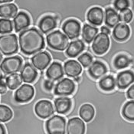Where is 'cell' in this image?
Instances as JSON below:
<instances>
[{"label":"cell","instance_id":"cell-1","mask_svg":"<svg viewBox=\"0 0 134 134\" xmlns=\"http://www.w3.org/2000/svg\"><path fill=\"white\" fill-rule=\"evenodd\" d=\"M19 44L21 52L25 55H32L44 48V38L41 32L35 28L25 29L19 34Z\"/></svg>","mask_w":134,"mask_h":134},{"label":"cell","instance_id":"cell-2","mask_svg":"<svg viewBox=\"0 0 134 134\" xmlns=\"http://www.w3.org/2000/svg\"><path fill=\"white\" fill-rule=\"evenodd\" d=\"M19 50L18 38L15 34H6L0 36V52L6 56L12 55Z\"/></svg>","mask_w":134,"mask_h":134},{"label":"cell","instance_id":"cell-3","mask_svg":"<svg viewBox=\"0 0 134 134\" xmlns=\"http://www.w3.org/2000/svg\"><path fill=\"white\" fill-rule=\"evenodd\" d=\"M46 39L48 45L57 51H64L69 44L68 37L60 31L51 32L47 35Z\"/></svg>","mask_w":134,"mask_h":134},{"label":"cell","instance_id":"cell-4","mask_svg":"<svg viewBox=\"0 0 134 134\" xmlns=\"http://www.w3.org/2000/svg\"><path fill=\"white\" fill-rule=\"evenodd\" d=\"M66 120L59 115H54L45 123V129L48 134H65Z\"/></svg>","mask_w":134,"mask_h":134},{"label":"cell","instance_id":"cell-5","mask_svg":"<svg viewBox=\"0 0 134 134\" xmlns=\"http://www.w3.org/2000/svg\"><path fill=\"white\" fill-rule=\"evenodd\" d=\"M22 59L19 56L5 58L0 64V69L5 74H16L22 67Z\"/></svg>","mask_w":134,"mask_h":134},{"label":"cell","instance_id":"cell-6","mask_svg":"<svg viewBox=\"0 0 134 134\" xmlns=\"http://www.w3.org/2000/svg\"><path fill=\"white\" fill-rule=\"evenodd\" d=\"M110 45L109 36L103 33H99L92 42V50L97 55H103L108 52Z\"/></svg>","mask_w":134,"mask_h":134},{"label":"cell","instance_id":"cell-7","mask_svg":"<svg viewBox=\"0 0 134 134\" xmlns=\"http://www.w3.org/2000/svg\"><path fill=\"white\" fill-rule=\"evenodd\" d=\"M34 88L31 85L23 84L15 91L14 98L19 103H25L29 102L34 97Z\"/></svg>","mask_w":134,"mask_h":134},{"label":"cell","instance_id":"cell-8","mask_svg":"<svg viewBox=\"0 0 134 134\" xmlns=\"http://www.w3.org/2000/svg\"><path fill=\"white\" fill-rule=\"evenodd\" d=\"M75 91V83L69 78L62 79L58 83L55 87L54 92L58 96H69L71 95Z\"/></svg>","mask_w":134,"mask_h":134},{"label":"cell","instance_id":"cell-9","mask_svg":"<svg viewBox=\"0 0 134 134\" xmlns=\"http://www.w3.org/2000/svg\"><path fill=\"white\" fill-rule=\"evenodd\" d=\"M134 83V72L126 70L120 72L116 78V86L120 90H125Z\"/></svg>","mask_w":134,"mask_h":134},{"label":"cell","instance_id":"cell-10","mask_svg":"<svg viewBox=\"0 0 134 134\" xmlns=\"http://www.w3.org/2000/svg\"><path fill=\"white\" fill-rule=\"evenodd\" d=\"M64 35L70 39H75L81 34V24L75 19L67 20L62 26Z\"/></svg>","mask_w":134,"mask_h":134},{"label":"cell","instance_id":"cell-11","mask_svg":"<svg viewBox=\"0 0 134 134\" xmlns=\"http://www.w3.org/2000/svg\"><path fill=\"white\" fill-rule=\"evenodd\" d=\"M35 112L41 119H48L51 117L54 113L52 102L48 100H40L35 106Z\"/></svg>","mask_w":134,"mask_h":134},{"label":"cell","instance_id":"cell-12","mask_svg":"<svg viewBox=\"0 0 134 134\" xmlns=\"http://www.w3.org/2000/svg\"><path fill=\"white\" fill-rule=\"evenodd\" d=\"M67 134H85L86 126L81 118H71L66 126Z\"/></svg>","mask_w":134,"mask_h":134},{"label":"cell","instance_id":"cell-13","mask_svg":"<svg viewBox=\"0 0 134 134\" xmlns=\"http://www.w3.org/2000/svg\"><path fill=\"white\" fill-rule=\"evenodd\" d=\"M51 55L46 52H39L31 58V63L34 68L42 71L44 70L51 63Z\"/></svg>","mask_w":134,"mask_h":134},{"label":"cell","instance_id":"cell-14","mask_svg":"<svg viewBox=\"0 0 134 134\" xmlns=\"http://www.w3.org/2000/svg\"><path fill=\"white\" fill-rule=\"evenodd\" d=\"M107 67L100 61L93 62L88 68V74L94 80L101 79L107 74Z\"/></svg>","mask_w":134,"mask_h":134},{"label":"cell","instance_id":"cell-15","mask_svg":"<svg viewBox=\"0 0 134 134\" xmlns=\"http://www.w3.org/2000/svg\"><path fill=\"white\" fill-rule=\"evenodd\" d=\"M131 34L130 28L125 23H119L114 28L113 37L115 40L120 42L126 41Z\"/></svg>","mask_w":134,"mask_h":134},{"label":"cell","instance_id":"cell-16","mask_svg":"<svg viewBox=\"0 0 134 134\" xmlns=\"http://www.w3.org/2000/svg\"><path fill=\"white\" fill-rule=\"evenodd\" d=\"M13 23L15 31L16 32H19L25 30L30 25L31 21L27 13L24 12H20L17 13V15L14 17Z\"/></svg>","mask_w":134,"mask_h":134},{"label":"cell","instance_id":"cell-17","mask_svg":"<svg viewBox=\"0 0 134 134\" xmlns=\"http://www.w3.org/2000/svg\"><path fill=\"white\" fill-rule=\"evenodd\" d=\"M87 19L93 25L100 26L102 25L104 19L103 9L100 7H93L87 12Z\"/></svg>","mask_w":134,"mask_h":134},{"label":"cell","instance_id":"cell-18","mask_svg":"<svg viewBox=\"0 0 134 134\" xmlns=\"http://www.w3.org/2000/svg\"><path fill=\"white\" fill-rule=\"evenodd\" d=\"M21 78L25 83H33L38 77V72L35 68L29 63H26L21 68Z\"/></svg>","mask_w":134,"mask_h":134},{"label":"cell","instance_id":"cell-19","mask_svg":"<svg viewBox=\"0 0 134 134\" xmlns=\"http://www.w3.org/2000/svg\"><path fill=\"white\" fill-rule=\"evenodd\" d=\"M46 76L52 81L60 80L64 76V69L62 64L58 62H53L46 71Z\"/></svg>","mask_w":134,"mask_h":134},{"label":"cell","instance_id":"cell-20","mask_svg":"<svg viewBox=\"0 0 134 134\" xmlns=\"http://www.w3.org/2000/svg\"><path fill=\"white\" fill-rule=\"evenodd\" d=\"M64 72L68 77L74 78L81 74L82 68L77 62L74 60H70L65 62L64 65Z\"/></svg>","mask_w":134,"mask_h":134},{"label":"cell","instance_id":"cell-21","mask_svg":"<svg viewBox=\"0 0 134 134\" xmlns=\"http://www.w3.org/2000/svg\"><path fill=\"white\" fill-rule=\"evenodd\" d=\"M55 111L59 114H68L72 107V101L68 97H59L54 100Z\"/></svg>","mask_w":134,"mask_h":134},{"label":"cell","instance_id":"cell-22","mask_svg":"<svg viewBox=\"0 0 134 134\" xmlns=\"http://www.w3.org/2000/svg\"><path fill=\"white\" fill-rule=\"evenodd\" d=\"M57 26V20L52 15H46L43 17L39 21L38 27L44 34H47L49 31L54 29Z\"/></svg>","mask_w":134,"mask_h":134},{"label":"cell","instance_id":"cell-23","mask_svg":"<svg viewBox=\"0 0 134 134\" xmlns=\"http://www.w3.org/2000/svg\"><path fill=\"white\" fill-rule=\"evenodd\" d=\"M79 115L83 122L89 123L95 116V108L91 103H84L80 107Z\"/></svg>","mask_w":134,"mask_h":134},{"label":"cell","instance_id":"cell-24","mask_svg":"<svg viewBox=\"0 0 134 134\" xmlns=\"http://www.w3.org/2000/svg\"><path fill=\"white\" fill-rule=\"evenodd\" d=\"M85 45L81 40L71 41L66 50V54L69 58H75L84 50Z\"/></svg>","mask_w":134,"mask_h":134},{"label":"cell","instance_id":"cell-25","mask_svg":"<svg viewBox=\"0 0 134 134\" xmlns=\"http://www.w3.org/2000/svg\"><path fill=\"white\" fill-rule=\"evenodd\" d=\"M99 87L104 92H112L116 87V79L113 75H105L99 81Z\"/></svg>","mask_w":134,"mask_h":134},{"label":"cell","instance_id":"cell-26","mask_svg":"<svg viewBox=\"0 0 134 134\" xmlns=\"http://www.w3.org/2000/svg\"><path fill=\"white\" fill-rule=\"evenodd\" d=\"M133 62V59L126 54H120L114 58L113 65L117 70H123L130 67V65Z\"/></svg>","mask_w":134,"mask_h":134},{"label":"cell","instance_id":"cell-27","mask_svg":"<svg viewBox=\"0 0 134 134\" xmlns=\"http://www.w3.org/2000/svg\"><path fill=\"white\" fill-rule=\"evenodd\" d=\"M120 22L117 12L113 8H107L105 10V25L108 28H114Z\"/></svg>","mask_w":134,"mask_h":134},{"label":"cell","instance_id":"cell-28","mask_svg":"<svg viewBox=\"0 0 134 134\" xmlns=\"http://www.w3.org/2000/svg\"><path fill=\"white\" fill-rule=\"evenodd\" d=\"M18 8L15 4L9 3L0 5V17L5 19H12L17 15Z\"/></svg>","mask_w":134,"mask_h":134},{"label":"cell","instance_id":"cell-29","mask_svg":"<svg viewBox=\"0 0 134 134\" xmlns=\"http://www.w3.org/2000/svg\"><path fill=\"white\" fill-rule=\"evenodd\" d=\"M98 34V29L91 25L89 24H85L82 29V37L84 41L90 44L93 41L95 37Z\"/></svg>","mask_w":134,"mask_h":134},{"label":"cell","instance_id":"cell-30","mask_svg":"<svg viewBox=\"0 0 134 134\" xmlns=\"http://www.w3.org/2000/svg\"><path fill=\"white\" fill-rule=\"evenodd\" d=\"M121 114L126 120L134 122V100H129L124 103L121 109Z\"/></svg>","mask_w":134,"mask_h":134},{"label":"cell","instance_id":"cell-31","mask_svg":"<svg viewBox=\"0 0 134 134\" xmlns=\"http://www.w3.org/2000/svg\"><path fill=\"white\" fill-rule=\"evenodd\" d=\"M21 82H22V80L21 78V76L17 73L9 74L8 77H5V83H6L7 87L10 90L17 89L21 84Z\"/></svg>","mask_w":134,"mask_h":134},{"label":"cell","instance_id":"cell-32","mask_svg":"<svg viewBox=\"0 0 134 134\" xmlns=\"http://www.w3.org/2000/svg\"><path fill=\"white\" fill-rule=\"evenodd\" d=\"M13 116V112L10 108L5 105H0V122L6 123Z\"/></svg>","mask_w":134,"mask_h":134},{"label":"cell","instance_id":"cell-33","mask_svg":"<svg viewBox=\"0 0 134 134\" xmlns=\"http://www.w3.org/2000/svg\"><path fill=\"white\" fill-rule=\"evenodd\" d=\"M12 30H13V25L9 19H0V34L6 35L11 33Z\"/></svg>","mask_w":134,"mask_h":134},{"label":"cell","instance_id":"cell-34","mask_svg":"<svg viewBox=\"0 0 134 134\" xmlns=\"http://www.w3.org/2000/svg\"><path fill=\"white\" fill-rule=\"evenodd\" d=\"M119 17H120V21H121L122 22H124L125 24L130 23V22H131V21L133 20V13L131 9H124V10L121 11L120 12Z\"/></svg>","mask_w":134,"mask_h":134},{"label":"cell","instance_id":"cell-35","mask_svg":"<svg viewBox=\"0 0 134 134\" xmlns=\"http://www.w3.org/2000/svg\"><path fill=\"white\" fill-rule=\"evenodd\" d=\"M78 62L83 68H88L93 63V57L88 53H83L78 57Z\"/></svg>","mask_w":134,"mask_h":134},{"label":"cell","instance_id":"cell-36","mask_svg":"<svg viewBox=\"0 0 134 134\" xmlns=\"http://www.w3.org/2000/svg\"><path fill=\"white\" fill-rule=\"evenodd\" d=\"M114 6L115 9L117 11H121L129 9L130 6V2L129 0H114Z\"/></svg>","mask_w":134,"mask_h":134},{"label":"cell","instance_id":"cell-37","mask_svg":"<svg viewBox=\"0 0 134 134\" xmlns=\"http://www.w3.org/2000/svg\"><path fill=\"white\" fill-rule=\"evenodd\" d=\"M7 91V85L5 83V77L3 75H0V93L3 94Z\"/></svg>","mask_w":134,"mask_h":134},{"label":"cell","instance_id":"cell-38","mask_svg":"<svg viewBox=\"0 0 134 134\" xmlns=\"http://www.w3.org/2000/svg\"><path fill=\"white\" fill-rule=\"evenodd\" d=\"M126 96L130 100H134V83H133L130 87H129L128 90L126 91Z\"/></svg>","mask_w":134,"mask_h":134},{"label":"cell","instance_id":"cell-39","mask_svg":"<svg viewBox=\"0 0 134 134\" xmlns=\"http://www.w3.org/2000/svg\"><path fill=\"white\" fill-rule=\"evenodd\" d=\"M44 87L46 91H51L53 87H54V81H52L51 80H48L45 81L44 82Z\"/></svg>","mask_w":134,"mask_h":134},{"label":"cell","instance_id":"cell-40","mask_svg":"<svg viewBox=\"0 0 134 134\" xmlns=\"http://www.w3.org/2000/svg\"><path fill=\"white\" fill-rule=\"evenodd\" d=\"M100 31H101V33H103V34H106V35H110L111 33L110 31V29L107 27V26H102L100 28Z\"/></svg>","mask_w":134,"mask_h":134},{"label":"cell","instance_id":"cell-41","mask_svg":"<svg viewBox=\"0 0 134 134\" xmlns=\"http://www.w3.org/2000/svg\"><path fill=\"white\" fill-rule=\"evenodd\" d=\"M0 134H6L5 129L2 124H0Z\"/></svg>","mask_w":134,"mask_h":134},{"label":"cell","instance_id":"cell-42","mask_svg":"<svg viewBox=\"0 0 134 134\" xmlns=\"http://www.w3.org/2000/svg\"><path fill=\"white\" fill-rule=\"evenodd\" d=\"M13 0H0V3H8V2H11Z\"/></svg>","mask_w":134,"mask_h":134},{"label":"cell","instance_id":"cell-43","mask_svg":"<svg viewBox=\"0 0 134 134\" xmlns=\"http://www.w3.org/2000/svg\"><path fill=\"white\" fill-rule=\"evenodd\" d=\"M74 81H77V82H79L80 81H81V77L78 76V77H74Z\"/></svg>","mask_w":134,"mask_h":134},{"label":"cell","instance_id":"cell-44","mask_svg":"<svg viewBox=\"0 0 134 134\" xmlns=\"http://www.w3.org/2000/svg\"><path fill=\"white\" fill-rule=\"evenodd\" d=\"M2 54L0 52V63L2 62Z\"/></svg>","mask_w":134,"mask_h":134},{"label":"cell","instance_id":"cell-45","mask_svg":"<svg viewBox=\"0 0 134 134\" xmlns=\"http://www.w3.org/2000/svg\"><path fill=\"white\" fill-rule=\"evenodd\" d=\"M0 75H1V74H0Z\"/></svg>","mask_w":134,"mask_h":134}]
</instances>
